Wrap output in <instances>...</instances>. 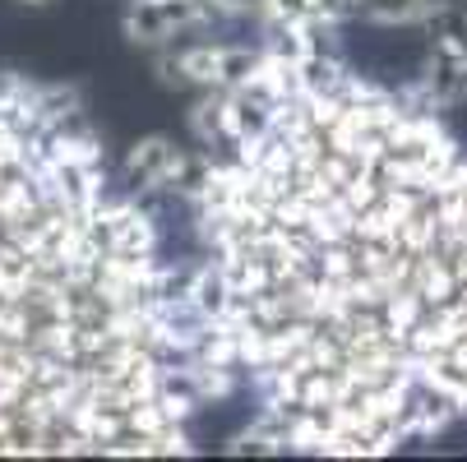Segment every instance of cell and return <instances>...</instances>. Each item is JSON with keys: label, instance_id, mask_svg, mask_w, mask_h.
Instances as JSON below:
<instances>
[{"label": "cell", "instance_id": "7", "mask_svg": "<svg viewBox=\"0 0 467 462\" xmlns=\"http://www.w3.org/2000/svg\"><path fill=\"white\" fill-rule=\"evenodd\" d=\"M440 0H361V19L379 28H421Z\"/></svg>", "mask_w": 467, "mask_h": 462}, {"label": "cell", "instance_id": "1", "mask_svg": "<svg viewBox=\"0 0 467 462\" xmlns=\"http://www.w3.org/2000/svg\"><path fill=\"white\" fill-rule=\"evenodd\" d=\"M70 88L0 75V453L135 457L171 263Z\"/></svg>", "mask_w": 467, "mask_h": 462}, {"label": "cell", "instance_id": "9", "mask_svg": "<svg viewBox=\"0 0 467 462\" xmlns=\"http://www.w3.org/2000/svg\"><path fill=\"white\" fill-rule=\"evenodd\" d=\"M218 19H264L269 0H213Z\"/></svg>", "mask_w": 467, "mask_h": 462}, {"label": "cell", "instance_id": "6", "mask_svg": "<svg viewBox=\"0 0 467 462\" xmlns=\"http://www.w3.org/2000/svg\"><path fill=\"white\" fill-rule=\"evenodd\" d=\"M361 15V0H269L264 24H319V28H338Z\"/></svg>", "mask_w": 467, "mask_h": 462}, {"label": "cell", "instance_id": "10", "mask_svg": "<svg viewBox=\"0 0 467 462\" xmlns=\"http://www.w3.org/2000/svg\"><path fill=\"white\" fill-rule=\"evenodd\" d=\"M19 5H28V10H47V5H56V0H19Z\"/></svg>", "mask_w": 467, "mask_h": 462}, {"label": "cell", "instance_id": "2", "mask_svg": "<svg viewBox=\"0 0 467 462\" xmlns=\"http://www.w3.org/2000/svg\"><path fill=\"white\" fill-rule=\"evenodd\" d=\"M264 51L236 46V42H194V46H171L153 60V75L162 88H241L254 79Z\"/></svg>", "mask_w": 467, "mask_h": 462}, {"label": "cell", "instance_id": "4", "mask_svg": "<svg viewBox=\"0 0 467 462\" xmlns=\"http://www.w3.org/2000/svg\"><path fill=\"white\" fill-rule=\"evenodd\" d=\"M408 93L431 107V111H453L467 102V46H449V42H431L426 65L417 84H408Z\"/></svg>", "mask_w": 467, "mask_h": 462}, {"label": "cell", "instance_id": "8", "mask_svg": "<svg viewBox=\"0 0 467 462\" xmlns=\"http://www.w3.org/2000/svg\"><path fill=\"white\" fill-rule=\"evenodd\" d=\"M426 42H449V46H467V5H453V0H440V10L421 24Z\"/></svg>", "mask_w": 467, "mask_h": 462}, {"label": "cell", "instance_id": "5", "mask_svg": "<svg viewBox=\"0 0 467 462\" xmlns=\"http://www.w3.org/2000/svg\"><path fill=\"white\" fill-rule=\"evenodd\" d=\"M176 158H181V144L167 139V135H144L140 144H130L125 153V185L140 190V194H167V180L176 171Z\"/></svg>", "mask_w": 467, "mask_h": 462}, {"label": "cell", "instance_id": "3", "mask_svg": "<svg viewBox=\"0 0 467 462\" xmlns=\"http://www.w3.org/2000/svg\"><path fill=\"white\" fill-rule=\"evenodd\" d=\"M213 24V0H130L120 15V33L135 46H176L181 37Z\"/></svg>", "mask_w": 467, "mask_h": 462}]
</instances>
